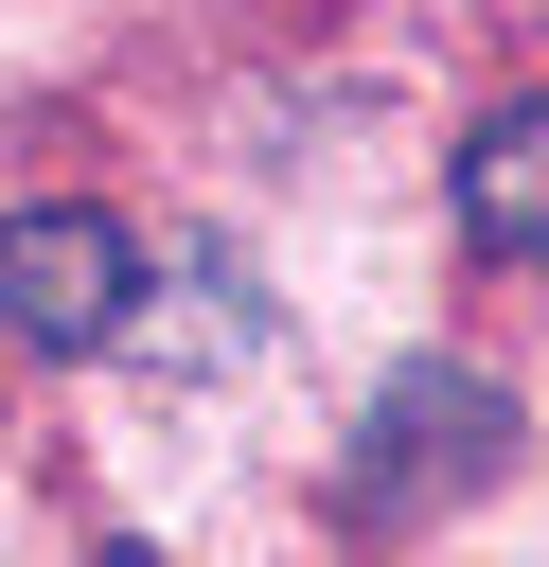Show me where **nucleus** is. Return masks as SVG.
I'll use <instances>...</instances> for the list:
<instances>
[{"label": "nucleus", "instance_id": "f257e3e1", "mask_svg": "<svg viewBox=\"0 0 549 567\" xmlns=\"http://www.w3.org/2000/svg\"><path fill=\"white\" fill-rule=\"evenodd\" d=\"M514 443H531V408L478 372V354H407L372 408H354V461H336V514L354 532H425V514H460V496H496L514 478Z\"/></svg>", "mask_w": 549, "mask_h": 567}, {"label": "nucleus", "instance_id": "f03ea898", "mask_svg": "<svg viewBox=\"0 0 549 567\" xmlns=\"http://www.w3.org/2000/svg\"><path fill=\"white\" fill-rule=\"evenodd\" d=\"M142 230L124 213H89V195H18L0 213V337H35V354H106L124 319H142Z\"/></svg>", "mask_w": 549, "mask_h": 567}, {"label": "nucleus", "instance_id": "7ed1b4c3", "mask_svg": "<svg viewBox=\"0 0 549 567\" xmlns=\"http://www.w3.org/2000/svg\"><path fill=\"white\" fill-rule=\"evenodd\" d=\"M443 213H460V248H496V266H549V89H496V106L460 124V159H443Z\"/></svg>", "mask_w": 549, "mask_h": 567}, {"label": "nucleus", "instance_id": "20e7f679", "mask_svg": "<svg viewBox=\"0 0 549 567\" xmlns=\"http://www.w3.org/2000/svg\"><path fill=\"white\" fill-rule=\"evenodd\" d=\"M106 567H159V549H124V532H106Z\"/></svg>", "mask_w": 549, "mask_h": 567}]
</instances>
